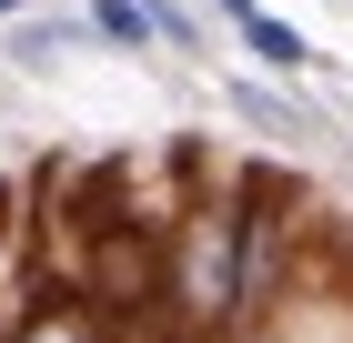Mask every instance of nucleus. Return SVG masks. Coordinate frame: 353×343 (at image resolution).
<instances>
[{
	"mask_svg": "<svg viewBox=\"0 0 353 343\" xmlns=\"http://www.w3.org/2000/svg\"><path fill=\"white\" fill-rule=\"evenodd\" d=\"M243 253H252V222L232 202H202L182 222V253H172V303H182V323H232V303H243Z\"/></svg>",
	"mask_w": 353,
	"mask_h": 343,
	"instance_id": "obj_1",
	"label": "nucleus"
},
{
	"mask_svg": "<svg viewBox=\"0 0 353 343\" xmlns=\"http://www.w3.org/2000/svg\"><path fill=\"white\" fill-rule=\"evenodd\" d=\"M222 21L243 30V51L263 61V71H313V41H303L293 21H272L263 0H222Z\"/></svg>",
	"mask_w": 353,
	"mask_h": 343,
	"instance_id": "obj_2",
	"label": "nucleus"
},
{
	"mask_svg": "<svg viewBox=\"0 0 353 343\" xmlns=\"http://www.w3.org/2000/svg\"><path fill=\"white\" fill-rule=\"evenodd\" d=\"M10 343H101V313H91L81 293H51V303H30L10 323Z\"/></svg>",
	"mask_w": 353,
	"mask_h": 343,
	"instance_id": "obj_3",
	"label": "nucleus"
},
{
	"mask_svg": "<svg viewBox=\"0 0 353 343\" xmlns=\"http://www.w3.org/2000/svg\"><path fill=\"white\" fill-rule=\"evenodd\" d=\"M232 111H243V121H263V132H283V141H303V132H313V111H303V101H283V91H263V81H232Z\"/></svg>",
	"mask_w": 353,
	"mask_h": 343,
	"instance_id": "obj_4",
	"label": "nucleus"
},
{
	"mask_svg": "<svg viewBox=\"0 0 353 343\" xmlns=\"http://www.w3.org/2000/svg\"><path fill=\"white\" fill-rule=\"evenodd\" d=\"M91 30H101V41H121V51H152V41H162L152 0H91Z\"/></svg>",
	"mask_w": 353,
	"mask_h": 343,
	"instance_id": "obj_5",
	"label": "nucleus"
},
{
	"mask_svg": "<svg viewBox=\"0 0 353 343\" xmlns=\"http://www.w3.org/2000/svg\"><path fill=\"white\" fill-rule=\"evenodd\" d=\"M21 10H30V0H0V21H21Z\"/></svg>",
	"mask_w": 353,
	"mask_h": 343,
	"instance_id": "obj_6",
	"label": "nucleus"
},
{
	"mask_svg": "<svg viewBox=\"0 0 353 343\" xmlns=\"http://www.w3.org/2000/svg\"><path fill=\"white\" fill-rule=\"evenodd\" d=\"M132 343H172V333H132Z\"/></svg>",
	"mask_w": 353,
	"mask_h": 343,
	"instance_id": "obj_7",
	"label": "nucleus"
},
{
	"mask_svg": "<svg viewBox=\"0 0 353 343\" xmlns=\"http://www.w3.org/2000/svg\"><path fill=\"white\" fill-rule=\"evenodd\" d=\"M343 121H353V101H343Z\"/></svg>",
	"mask_w": 353,
	"mask_h": 343,
	"instance_id": "obj_8",
	"label": "nucleus"
}]
</instances>
